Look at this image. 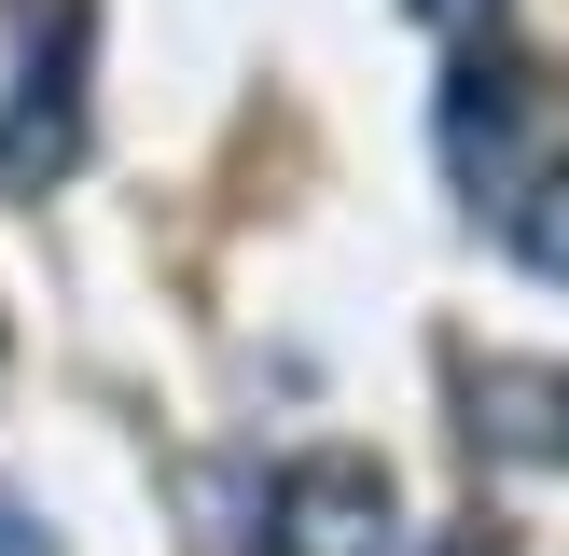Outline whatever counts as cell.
I'll list each match as a JSON object with an SVG mask.
<instances>
[{"instance_id": "1", "label": "cell", "mask_w": 569, "mask_h": 556, "mask_svg": "<svg viewBox=\"0 0 569 556\" xmlns=\"http://www.w3.org/2000/svg\"><path fill=\"white\" fill-rule=\"evenodd\" d=\"M14 28H28V70H14V111H0V195H42L83 153V42H98V0H14Z\"/></svg>"}, {"instance_id": "2", "label": "cell", "mask_w": 569, "mask_h": 556, "mask_svg": "<svg viewBox=\"0 0 569 556\" xmlns=\"http://www.w3.org/2000/svg\"><path fill=\"white\" fill-rule=\"evenodd\" d=\"M264 543H278V556H389V473L361 459V445L292 459L278 500H264Z\"/></svg>"}, {"instance_id": "3", "label": "cell", "mask_w": 569, "mask_h": 556, "mask_svg": "<svg viewBox=\"0 0 569 556\" xmlns=\"http://www.w3.org/2000/svg\"><path fill=\"white\" fill-rule=\"evenodd\" d=\"M472 445H500V459L556 473L569 459V361H472Z\"/></svg>"}, {"instance_id": "4", "label": "cell", "mask_w": 569, "mask_h": 556, "mask_svg": "<svg viewBox=\"0 0 569 556\" xmlns=\"http://www.w3.org/2000/svg\"><path fill=\"white\" fill-rule=\"evenodd\" d=\"M515 139H528V70L515 56H459V70H445V167H459L472 195H500Z\"/></svg>"}, {"instance_id": "5", "label": "cell", "mask_w": 569, "mask_h": 556, "mask_svg": "<svg viewBox=\"0 0 569 556\" xmlns=\"http://www.w3.org/2000/svg\"><path fill=\"white\" fill-rule=\"evenodd\" d=\"M500 237H515V265L569 278V167H542V181H515V195H500Z\"/></svg>"}, {"instance_id": "6", "label": "cell", "mask_w": 569, "mask_h": 556, "mask_svg": "<svg viewBox=\"0 0 569 556\" xmlns=\"http://www.w3.org/2000/svg\"><path fill=\"white\" fill-rule=\"evenodd\" d=\"M0 556H56V528L28 515V500H0Z\"/></svg>"}, {"instance_id": "7", "label": "cell", "mask_w": 569, "mask_h": 556, "mask_svg": "<svg viewBox=\"0 0 569 556\" xmlns=\"http://www.w3.org/2000/svg\"><path fill=\"white\" fill-rule=\"evenodd\" d=\"M431 556H515V543H500V528H487V515H459V528H445V543H431Z\"/></svg>"}, {"instance_id": "8", "label": "cell", "mask_w": 569, "mask_h": 556, "mask_svg": "<svg viewBox=\"0 0 569 556\" xmlns=\"http://www.w3.org/2000/svg\"><path fill=\"white\" fill-rule=\"evenodd\" d=\"M403 14H431V28H487L500 0H403Z\"/></svg>"}]
</instances>
